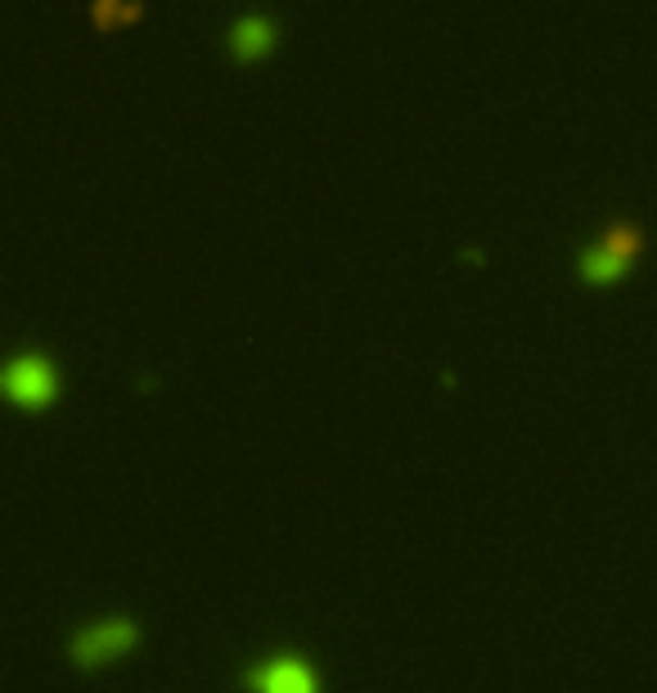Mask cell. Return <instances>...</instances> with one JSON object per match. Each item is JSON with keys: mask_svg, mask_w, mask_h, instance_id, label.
Returning a JSON list of instances; mask_svg holds the SVG:
<instances>
[{"mask_svg": "<svg viewBox=\"0 0 657 693\" xmlns=\"http://www.w3.org/2000/svg\"><path fill=\"white\" fill-rule=\"evenodd\" d=\"M117 14H136V5H108V0L95 5V18H117Z\"/></svg>", "mask_w": 657, "mask_h": 693, "instance_id": "obj_7", "label": "cell"}, {"mask_svg": "<svg viewBox=\"0 0 657 693\" xmlns=\"http://www.w3.org/2000/svg\"><path fill=\"white\" fill-rule=\"evenodd\" d=\"M136 640V626L127 621V617H108V621H95V626H86V630H77L73 636V657L81 662H95V657H104V653H117V649H127Z\"/></svg>", "mask_w": 657, "mask_h": 693, "instance_id": "obj_1", "label": "cell"}, {"mask_svg": "<svg viewBox=\"0 0 657 693\" xmlns=\"http://www.w3.org/2000/svg\"><path fill=\"white\" fill-rule=\"evenodd\" d=\"M266 41H271V18L266 14H239L234 23H230V50L234 54H257Z\"/></svg>", "mask_w": 657, "mask_h": 693, "instance_id": "obj_4", "label": "cell"}, {"mask_svg": "<svg viewBox=\"0 0 657 693\" xmlns=\"http://www.w3.org/2000/svg\"><path fill=\"white\" fill-rule=\"evenodd\" d=\"M50 365L41 356H14L10 365H5V387H10V397H18V401H46L50 397Z\"/></svg>", "mask_w": 657, "mask_h": 693, "instance_id": "obj_3", "label": "cell"}, {"mask_svg": "<svg viewBox=\"0 0 657 693\" xmlns=\"http://www.w3.org/2000/svg\"><path fill=\"white\" fill-rule=\"evenodd\" d=\"M604 248H608L613 257H621V261H626V257H631V253L640 248V230H635V226H626V221H613V226L604 230Z\"/></svg>", "mask_w": 657, "mask_h": 693, "instance_id": "obj_6", "label": "cell"}, {"mask_svg": "<svg viewBox=\"0 0 657 693\" xmlns=\"http://www.w3.org/2000/svg\"><path fill=\"white\" fill-rule=\"evenodd\" d=\"M617 270H621V257H613L604 244H594V248L581 253V275L585 280H608V275H617Z\"/></svg>", "mask_w": 657, "mask_h": 693, "instance_id": "obj_5", "label": "cell"}, {"mask_svg": "<svg viewBox=\"0 0 657 693\" xmlns=\"http://www.w3.org/2000/svg\"><path fill=\"white\" fill-rule=\"evenodd\" d=\"M248 684H257L261 693H315L311 671L297 657H271L266 667L248 671Z\"/></svg>", "mask_w": 657, "mask_h": 693, "instance_id": "obj_2", "label": "cell"}]
</instances>
